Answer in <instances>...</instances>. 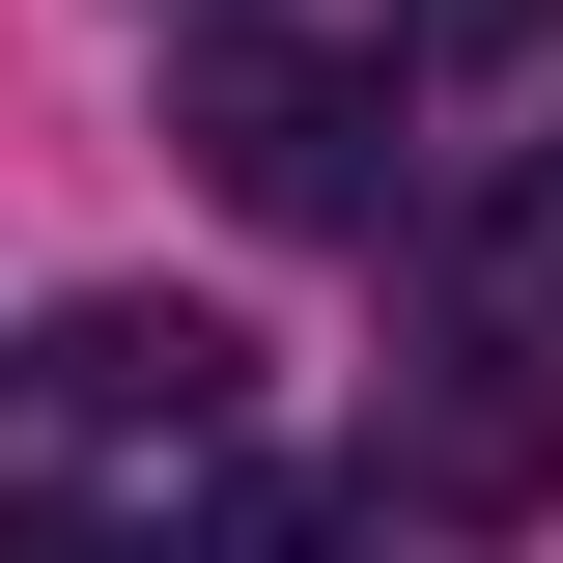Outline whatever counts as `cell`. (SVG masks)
<instances>
[{"mask_svg":"<svg viewBox=\"0 0 563 563\" xmlns=\"http://www.w3.org/2000/svg\"><path fill=\"white\" fill-rule=\"evenodd\" d=\"M0 563H141V536H113V507H0Z\"/></svg>","mask_w":563,"mask_h":563,"instance_id":"6","label":"cell"},{"mask_svg":"<svg viewBox=\"0 0 563 563\" xmlns=\"http://www.w3.org/2000/svg\"><path fill=\"white\" fill-rule=\"evenodd\" d=\"M536 29H563V0H366V57H395V85H479V57H536Z\"/></svg>","mask_w":563,"mask_h":563,"instance_id":"5","label":"cell"},{"mask_svg":"<svg viewBox=\"0 0 563 563\" xmlns=\"http://www.w3.org/2000/svg\"><path fill=\"white\" fill-rule=\"evenodd\" d=\"M57 395L113 422V451H225V395H254V339H225V310H57Z\"/></svg>","mask_w":563,"mask_h":563,"instance_id":"2","label":"cell"},{"mask_svg":"<svg viewBox=\"0 0 563 563\" xmlns=\"http://www.w3.org/2000/svg\"><path fill=\"white\" fill-rule=\"evenodd\" d=\"M198 29H225V0H198Z\"/></svg>","mask_w":563,"mask_h":563,"instance_id":"7","label":"cell"},{"mask_svg":"<svg viewBox=\"0 0 563 563\" xmlns=\"http://www.w3.org/2000/svg\"><path fill=\"white\" fill-rule=\"evenodd\" d=\"M198 563H395V479H198Z\"/></svg>","mask_w":563,"mask_h":563,"instance_id":"3","label":"cell"},{"mask_svg":"<svg viewBox=\"0 0 563 563\" xmlns=\"http://www.w3.org/2000/svg\"><path fill=\"white\" fill-rule=\"evenodd\" d=\"M479 282H507V366H563V169L479 198Z\"/></svg>","mask_w":563,"mask_h":563,"instance_id":"4","label":"cell"},{"mask_svg":"<svg viewBox=\"0 0 563 563\" xmlns=\"http://www.w3.org/2000/svg\"><path fill=\"white\" fill-rule=\"evenodd\" d=\"M169 141L254 225H395V57H282V29H169Z\"/></svg>","mask_w":563,"mask_h":563,"instance_id":"1","label":"cell"}]
</instances>
